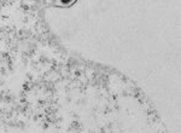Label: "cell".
Returning a JSON list of instances; mask_svg holds the SVG:
<instances>
[{
	"label": "cell",
	"mask_w": 181,
	"mask_h": 133,
	"mask_svg": "<svg viewBox=\"0 0 181 133\" xmlns=\"http://www.w3.org/2000/svg\"><path fill=\"white\" fill-rule=\"evenodd\" d=\"M62 1H63V2H68L69 0H62Z\"/></svg>",
	"instance_id": "obj_1"
}]
</instances>
